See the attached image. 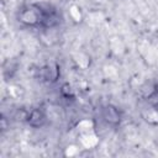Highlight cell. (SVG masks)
<instances>
[{"instance_id":"cell-2","label":"cell","mask_w":158,"mask_h":158,"mask_svg":"<svg viewBox=\"0 0 158 158\" xmlns=\"http://www.w3.org/2000/svg\"><path fill=\"white\" fill-rule=\"evenodd\" d=\"M60 77V67L56 62H51L48 64H44L38 69V78L41 81L54 84L58 81Z\"/></svg>"},{"instance_id":"cell-3","label":"cell","mask_w":158,"mask_h":158,"mask_svg":"<svg viewBox=\"0 0 158 158\" xmlns=\"http://www.w3.org/2000/svg\"><path fill=\"white\" fill-rule=\"evenodd\" d=\"M101 117L107 125H110L112 127L118 126L122 121V114H121L120 109L117 106L112 105V104H106V105L102 106Z\"/></svg>"},{"instance_id":"cell-1","label":"cell","mask_w":158,"mask_h":158,"mask_svg":"<svg viewBox=\"0 0 158 158\" xmlns=\"http://www.w3.org/2000/svg\"><path fill=\"white\" fill-rule=\"evenodd\" d=\"M17 21L23 26L41 27L43 21V4H27L17 11Z\"/></svg>"},{"instance_id":"cell-5","label":"cell","mask_w":158,"mask_h":158,"mask_svg":"<svg viewBox=\"0 0 158 158\" xmlns=\"http://www.w3.org/2000/svg\"><path fill=\"white\" fill-rule=\"evenodd\" d=\"M60 95L63 99L65 100H74L75 95H74V91L72 89V86L68 84V83H64L62 86H60Z\"/></svg>"},{"instance_id":"cell-4","label":"cell","mask_w":158,"mask_h":158,"mask_svg":"<svg viewBox=\"0 0 158 158\" xmlns=\"http://www.w3.org/2000/svg\"><path fill=\"white\" fill-rule=\"evenodd\" d=\"M26 123L32 128H42L47 123V114L42 107H35L27 112Z\"/></svg>"}]
</instances>
